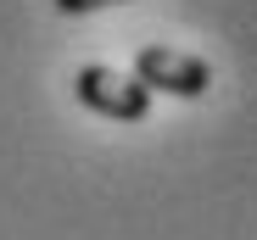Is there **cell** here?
<instances>
[{"instance_id":"1","label":"cell","mask_w":257,"mask_h":240,"mask_svg":"<svg viewBox=\"0 0 257 240\" xmlns=\"http://www.w3.org/2000/svg\"><path fill=\"white\" fill-rule=\"evenodd\" d=\"M73 90H78V101L90 112L112 117V123H140V117L151 112V90L140 84V78L135 73H117V67H101V62L78 67L73 73Z\"/></svg>"},{"instance_id":"2","label":"cell","mask_w":257,"mask_h":240,"mask_svg":"<svg viewBox=\"0 0 257 240\" xmlns=\"http://www.w3.org/2000/svg\"><path fill=\"white\" fill-rule=\"evenodd\" d=\"M135 78L146 90H162V95H179V101H196L207 95L212 84V67L190 51H174V45H140L135 51Z\"/></svg>"},{"instance_id":"3","label":"cell","mask_w":257,"mask_h":240,"mask_svg":"<svg viewBox=\"0 0 257 240\" xmlns=\"http://www.w3.org/2000/svg\"><path fill=\"white\" fill-rule=\"evenodd\" d=\"M101 6H128V0H56V12L84 17V12H101Z\"/></svg>"}]
</instances>
